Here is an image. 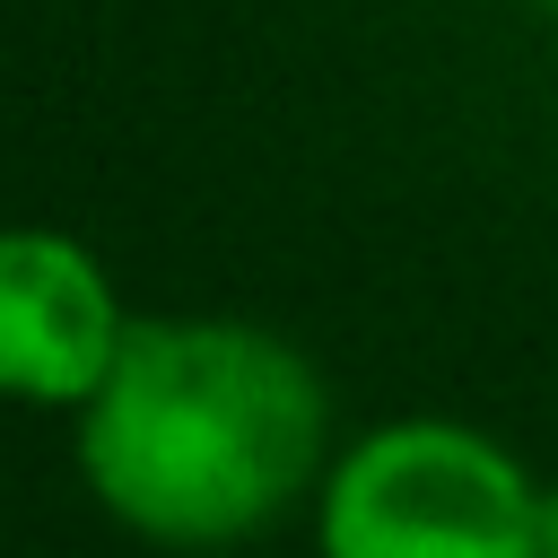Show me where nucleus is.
<instances>
[{
	"instance_id": "nucleus-1",
	"label": "nucleus",
	"mask_w": 558,
	"mask_h": 558,
	"mask_svg": "<svg viewBox=\"0 0 558 558\" xmlns=\"http://www.w3.org/2000/svg\"><path fill=\"white\" fill-rule=\"evenodd\" d=\"M323 453L314 366L253 323H131L78 418L87 488L148 541L262 532Z\"/></svg>"
},
{
	"instance_id": "nucleus-2",
	"label": "nucleus",
	"mask_w": 558,
	"mask_h": 558,
	"mask_svg": "<svg viewBox=\"0 0 558 558\" xmlns=\"http://www.w3.org/2000/svg\"><path fill=\"white\" fill-rule=\"evenodd\" d=\"M323 558H541V488L506 445L401 418L331 471Z\"/></svg>"
},
{
	"instance_id": "nucleus-3",
	"label": "nucleus",
	"mask_w": 558,
	"mask_h": 558,
	"mask_svg": "<svg viewBox=\"0 0 558 558\" xmlns=\"http://www.w3.org/2000/svg\"><path fill=\"white\" fill-rule=\"evenodd\" d=\"M122 305L87 244L52 227H0V392L9 401H96L122 357Z\"/></svg>"
},
{
	"instance_id": "nucleus-4",
	"label": "nucleus",
	"mask_w": 558,
	"mask_h": 558,
	"mask_svg": "<svg viewBox=\"0 0 558 558\" xmlns=\"http://www.w3.org/2000/svg\"><path fill=\"white\" fill-rule=\"evenodd\" d=\"M541 558H558V488H541Z\"/></svg>"
},
{
	"instance_id": "nucleus-5",
	"label": "nucleus",
	"mask_w": 558,
	"mask_h": 558,
	"mask_svg": "<svg viewBox=\"0 0 558 558\" xmlns=\"http://www.w3.org/2000/svg\"><path fill=\"white\" fill-rule=\"evenodd\" d=\"M541 9H549V17H558V0H541Z\"/></svg>"
}]
</instances>
